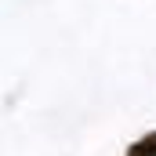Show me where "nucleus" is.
I'll use <instances>...</instances> for the list:
<instances>
[{"label": "nucleus", "instance_id": "1", "mask_svg": "<svg viewBox=\"0 0 156 156\" xmlns=\"http://www.w3.org/2000/svg\"><path fill=\"white\" fill-rule=\"evenodd\" d=\"M131 156H156V134H149V138H142L134 149H131Z\"/></svg>", "mask_w": 156, "mask_h": 156}]
</instances>
